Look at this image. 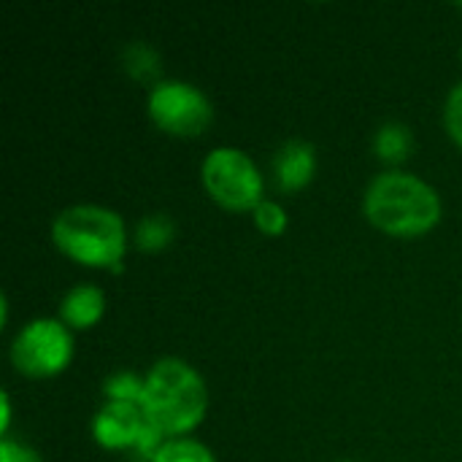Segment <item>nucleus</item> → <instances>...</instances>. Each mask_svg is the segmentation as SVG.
<instances>
[{
  "instance_id": "nucleus-1",
  "label": "nucleus",
  "mask_w": 462,
  "mask_h": 462,
  "mask_svg": "<svg viewBox=\"0 0 462 462\" xmlns=\"http://www.w3.org/2000/svg\"><path fill=\"white\" fill-rule=\"evenodd\" d=\"M365 219L393 238H420L441 222L439 192L414 173H379L363 195Z\"/></svg>"
},
{
  "instance_id": "nucleus-2",
  "label": "nucleus",
  "mask_w": 462,
  "mask_h": 462,
  "mask_svg": "<svg viewBox=\"0 0 462 462\" xmlns=\"http://www.w3.org/2000/svg\"><path fill=\"white\" fill-rule=\"evenodd\" d=\"M141 411L146 422L165 439H184L195 430L208 409V390L203 376L179 357L157 360L143 376Z\"/></svg>"
},
{
  "instance_id": "nucleus-3",
  "label": "nucleus",
  "mask_w": 462,
  "mask_h": 462,
  "mask_svg": "<svg viewBox=\"0 0 462 462\" xmlns=\"http://www.w3.org/2000/svg\"><path fill=\"white\" fill-rule=\"evenodd\" d=\"M51 241L76 265L97 271H122L127 227L111 208L81 203L60 211L51 222Z\"/></svg>"
},
{
  "instance_id": "nucleus-4",
  "label": "nucleus",
  "mask_w": 462,
  "mask_h": 462,
  "mask_svg": "<svg viewBox=\"0 0 462 462\" xmlns=\"http://www.w3.org/2000/svg\"><path fill=\"white\" fill-rule=\"evenodd\" d=\"M200 179L208 198L227 211H254L265 200V184L254 160L236 146H219L208 152L200 168Z\"/></svg>"
},
{
  "instance_id": "nucleus-5",
  "label": "nucleus",
  "mask_w": 462,
  "mask_h": 462,
  "mask_svg": "<svg viewBox=\"0 0 462 462\" xmlns=\"http://www.w3.org/2000/svg\"><path fill=\"white\" fill-rule=\"evenodd\" d=\"M73 360L70 328L60 319H32L11 344V363L22 376L51 379Z\"/></svg>"
},
{
  "instance_id": "nucleus-6",
  "label": "nucleus",
  "mask_w": 462,
  "mask_h": 462,
  "mask_svg": "<svg viewBox=\"0 0 462 462\" xmlns=\"http://www.w3.org/2000/svg\"><path fill=\"white\" fill-rule=\"evenodd\" d=\"M149 119L168 135L195 138L203 135L214 122L211 100L187 81H160L152 87L146 100Z\"/></svg>"
},
{
  "instance_id": "nucleus-7",
  "label": "nucleus",
  "mask_w": 462,
  "mask_h": 462,
  "mask_svg": "<svg viewBox=\"0 0 462 462\" xmlns=\"http://www.w3.org/2000/svg\"><path fill=\"white\" fill-rule=\"evenodd\" d=\"M92 436L103 449H111V452L133 449L138 457H146L149 462L157 455V449L168 441L160 430H154L146 422L141 406L111 403V401H106L92 417Z\"/></svg>"
},
{
  "instance_id": "nucleus-8",
  "label": "nucleus",
  "mask_w": 462,
  "mask_h": 462,
  "mask_svg": "<svg viewBox=\"0 0 462 462\" xmlns=\"http://www.w3.org/2000/svg\"><path fill=\"white\" fill-rule=\"evenodd\" d=\"M317 149L309 141H287L273 157V181L282 192H300L314 181Z\"/></svg>"
},
{
  "instance_id": "nucleus-9",
  "label": "nucleus",
  "mask_w": 462,
  "mask_h": 462,
  "mask_svg": "<svg viewBox=\"0 0 462 462\" xmlns=\"http://www.w3.org/2000/svg\"><path fill=\"white\" fill-rule=\"evenodd\" d=\"M103 314H106V295L95 284L73 287L60 303V322H65L70 330H89L103 319Z\"/></svg>"
},
{
  "instance_id": "nucleus-10",
  "label": "nucleus",
  "mask_w": 462,
  "mask_h": 462,
  "mask_svg": "<svg viewBox=\"0 0 462 462\" xmlns=\"http://www.w3.org/2000/svg\"><path fill=\"white\" fill-rule=\"evenodd\" d=\"M414 149V133L403 122H387L376 130L374 152L384 165H401L411 157Z\"/></svg>"
},
{
  "instance_id": "nucleus-11",
  "label": "nucleus",
  "mask_w": 462,
  "mask_h": 462,
  "mask_svg": "<svg viewBox=\"0 0 462 462\" xmlns=\"http://www.w3.org/2000/svg\"><path fill=\"white\" fill-rule=\"evenodd\" d=\"M176 225L168 214H149L135 225V246L141 252H162L173 244Z\"/></svg>"
},
{
  "instance_id": "nucleus-12",
  "label": "nucleus",
  "mask_w": 462,
  "mask_h": 462,
  "mask_svg": "<svg viewBox=\"0 0 462 462\" xmlns=\"http://www.w3.org/2000/svg\"><path fill=\"white\" fill-rule=\"evenodd\" d=\"M160 54L149 46V43H143V41H135V43H130L127 49H125V70L135 79V81H154V84H160L157 81V76H160Z\"/></svg>"
},
{
  "instance_id": "nucleus-13",
  "label": "nucleus",
  "mask_w": 462,
  "mask_h": 462,
  "mask_svg": "<svg viewBox=\"0 0 462 462\" xmlns=\"http://www.w3.org/2000/svg\"><path fill=\"white\" fill-rule=\"evenodd\" d=\"M152 462H217L211 449L195 439H168L157 455L152 457Z\"/></svg>"
},
{
  "instance_id": "nucleus-14",
  "label": "nucleus",
  "mask_w": 462,
  "mask_h": 462,
  "mask_svg": "<svg viewBox=\"0 0 462 462\" xmlns=\"http://www.w3.org/2000/svg\"><path fill=\"white\" fill-rule=\"evenodd\" d=\"M143 379L130 374V371H119V374H111L103 384V395L106 401L111 403H135L141 406V398H143Z\"/></svg>"
},
{
  "instance_id": "nucleus-15",
  "label": "nucleus",
  "mask_w": 462,
  "mask_h": 462,
  "mask_svg": "<svg viewBox=\"0 0 462 462\" xmlns=\"http://www.w3.org/2000/svg\"><path fill=\"white\" fill-rule=\"evenodd\" d=\"M252 219H254V227L265 236H282L287 230V211L276 200H263L252 211Z\"/></svg>"
},
{
  "instance_id": "nucleus-16",
  "label": "nucleus",
  "mask_w": 462,
  "mask_h": 462,
  "mask_svg": "<svg viewBox=\"0 0 462 462\" xmlns=\"http://www.w3.org/2000/svg\"><path fill=\"white\" fill-rule=\"evenodd\" d=\"M444 127L449 133V138L462 149V84H457L444 106Z\"/></svg>"
},
{
  "instance_id": "nucleus-17",
  "label": "nucleus",
  "mask_w": 462,
  "mask_h": 462,
  "mask_svg": "<svg viewBox=\"0 0 462 462\" xmlns=\"http://www.w3.org/2000/svg\"><path fill=\"white\" fill-rule=\"evenodd\" d=\"M0 462H43L41 455L22 444V441H11V439H3L0 441Z\"/></svg>"
},
{
  "instance_id": "nucleus-18",
  "label": "nucleus",
  "mask_w": 462,
  "mask_h": 462,
  "mask_svg": "<svg viewBox=\"0 0 462 462\" xmlns=\"http://www.w3.org/2000/svg\"><path fill=\"white\" fill-rule=\"evenodd\" d=\"M8 428H11V398L8 393L0 395V430H3V439H8Z\"/></svg>"
}]
</instances>
